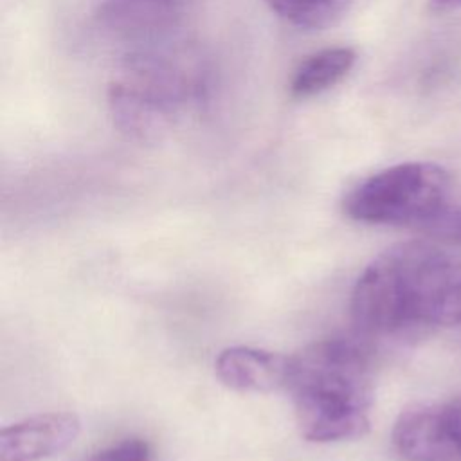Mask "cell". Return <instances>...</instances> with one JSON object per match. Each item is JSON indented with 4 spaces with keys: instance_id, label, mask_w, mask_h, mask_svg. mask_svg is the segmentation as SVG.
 Instances as JSON below:
<instances>
[{
    "instance_id": "obj_1",
    "label": "cell",
    "mask_w": 461,
    "mask_h": 461,
    "mask_svg": "<svg viewBox=\"0 0 461 461\" xmlns=\"http://www.w3.org/2000/svg\"><path fill=\"white\" fill-rule=\"evenodd\" d=\"M286 391L299 432L308 441L355 439L369 430L373 367L357 340L322 339L292 355Z\"/></svg>"
},
{
    "instance_id": "obj_2",
    "label": "cell",
    "mask_w": 461,
    "mask_h": 461,
    "mask_svg": "<svg viewBox=\"0 0 461 461\" xmlns=\"http://www.w3.org/2000/svg\"><path fill=\"white\" fill-rule=\"evenodd\" d=\"M456 259L423 240L394 243L358 276L349 301L362 335L402 337L436 326V313Z\"/></svg>"
},
{
    "instance_id": "obj_3",
    "label": "cell",
    "mask_w": 461,
    "mask_h": 461,
    "mask_svg": "<svg viewBox=\"0 0 461 461\" xmlns=\"http://www.w3.org/2000/svg\"><path fill=\"white\" fill-rule=\"evenodd\" d=\"M202 61L178 47L142 49L126 58L108 88L113 124L130 139L153 142L207 97Z\"/></svg>"
},
{
    "instance_id": "obj_4",
    "label": "cell",
    "mask_w": 461,
    "mask_h": 461,
    "mask_svg": "<svg viewBox=\"0 0 461 461\" xmlns=\"http://www.w3.org/2000/svg\"><path fill=\"white\" fill-rule=\"evenodd\" d=\"M448 173L432 162H402L358 182L344 198V212L371 225L423 229L447 205Z\"/></svg>"
},
{
    "instance_id": "obj_5",
    "label": "cell",
    "mask_w": 461,
    "mask_h": 461,
    "mask_svg": "<svg viewBox=\"0 0 461 461\" xmlns=\"http://www.w3.org/2000/svg\"><path fill=\"white\" fill-rule=\"evenodd\" d=\"M391 439L403 461H461V398L403 409Z\"/></svg>"
},
{
    "instance_id": "obj_6",
    "label": "cell",
    "mask_w": 461,
    "mask_h": 461,
    "mask_svg": "<svg viewBox=\"0 0 461 461\" xmlns=\"http://www.w3.org/2000/svg\"><path fill=\"white\" fill-rule=\"evenodd\" d=\"M81 421L74 412L56 411L29 416L0 432V461H41L76 441Z\"/></svg>"
},
{
    "instance_id": "obj_7",
    "label": "cell",
    "mask_w": 461,
    "mask_h": 461,
    "mask_svg": "<svg viewBox=\"0 0 461 461\" xmlns=\"http://www.w3.org/2000/svg\"><path fill=\"white\" fill-rule=\"evenodd\" d=\"M214 373L232 391L272 393L286 389L290 357L250 346H230L218 353Z\"/></svg>"
},
{
    "instance_id": "obj_8",
    "label": "cell",
    "mask_w": 461,
    "mask_h": 461,
    "mask_svg": "<svg viewBox=\"0 0 461 461\" xmlns=\"http://www.w3.org/2000/svg\"><path fill=\"white\" fill-rule=\"evenodd\" d=\"M351 47H328L306 56L294 70L288 88L297 99L315 97L339 85L355 67Z\"/></svg>"
},
{
    "instance_id": "obj_9",
    "label": "cell",
    "mask_w": 461,
    "mask_h": 461,
    "mask_svg": "<svg viewBox=\"0 0 461 461\" xmlns=\"http://www.w3.org/2000/svg\"><path fill=\"white\" fill-rule=\"evenodd\" d=\"M283 22L303 31H322L337 25L353 0H263Z\"/></svg>"
},
{
    "instance_id": "obj_10",
    "label": "cell",
    "mask_w": 461,
    "mask_h": 461,
    "mask_svg": "<svg viewBox=\"0 0 461 461\" xmlns=\"http://www.w3.org/2000/svg\"><path fill=\"white\" fill-rule=\"evenodd\" d=\"M436 326H461V261L457 259L438 308Z\"/></svg>"
},
{
    "instance_id": "obj_11",
    "label": "cell",
    "mask_w": 461,
    "mask_h": 461,
    "mask_svg": "<svg viewBox=\"0 0 461 461\" xmlns=\"http://www.w3.org/2000/svg\"><path fill=\"white\" fill-rule=\"evenodd\" d=\"M425 234L443 241L461 243V205H447L430 223L421 229Z\"/></svg>"
},
{
    "instance_id": "obj_12",
    "label": "cell",
    "mask_w": 461,
    "mask_h": 461,
    "mask_svg": "<svg viewBox=\"0 0 461 461\" xmlns=\"http://www.w3.org/2000/svg\"><path fill=\"white\" fill-rule=\"evenodd\" d=\"M88 461H151V454L146 441L131 438L94 454Z\"/></svg>"
},
{
    "instance_id": "obj_13",
    "label": "cell",
    "mask_w": 461,
    "mask_h": 461,
    "mask_svg": "<svg viewBox=\"0 0 461 461\" xmlns=\"http://www.w3.org/2000/svg\"><path fill=\"white\" fill-rule=\"evenodd\" d=\"M430 9L436 13H448L461 9V0H430Z\"/></svg>"
},
{
    "instance_id": "obj_14",
    "label": "cell",
    "mask_w": 461,
    "mask_h": 461,
    "mask_svg": "<svg viewBox=\"0 0 461 461\" xmlns=\"http://www.w3.org/2000/svg\"><path fill=\"white\" fill-rule=\"evenodd\" d=\"M135 2H148V4H157L164 7H173V5H182L187 2H196V0H135Z\"/></svg>"
}]
</instances>
